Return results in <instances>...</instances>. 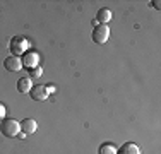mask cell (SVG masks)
Returning <instances> with one entry per match:
<instances>
[{
    "instance_id": "6da1fadb",
    "label": "cell",
    "mask_w": 161,
    "mask_h": 154,
    "mask_svg": "<svg viewBox=\"0 0 161 154\" xmlns=\"http://www.w3.org/2000/svg\"><path fill=\"white\" fill-rule=\"evenodd\" d=\"M0 132H2V135L12 139L16 137L19 132H21V127H19V122L14 120V118H3L2 122H0Z\"/></svg>"
},
{
    "instance_id": "7a4b0ae2",
    "label": "cell",
    "mask_w": 161,
    "mask_h": 154,
    "mask_svg": "<svg viewBox=\"0 0 161 154\" xmlns=\"http://www.w3.org/2000/svg\"><path fill=\"white\" fill-rule=\"evenodd\" d=\"M28 46H29L28 40L22 38V36H16V38L10 40V52H12L14 57H19V55H22V53H26L28 52Z\"/></svg>"
},
{
    "instance_id": "3957f363",
    "label": "cell",
    "mask_w": 161,
    "mask_h": 154,
    "mask_svg": "<svg viewBox=\"0 0 161 154\" xmlns=\"http://www.w3.org/2000/svg\"><path fill=\"white\" fill-rule=\"evenodd\" d=\"M91 38H93V41L96 45H105L106 41H108L110 38V28L106 24H99L94 28L93 34H91Z\"/></svg>"
},
{
    "instance_id": "277c9868",
    "label": "cell",
    "mask_w": 161,
    "mask_h": 154,
    "mask_svg": "<svg viewBox=\"0 0 161 154\" xmlns=\"http://www.w3.org/2000/svg\"><path fill=\"white\" fill-rule=\"evenodd\" d=\"M3 67H5V70H9V72H19L22 69V60L19 58V57L10 55V57H7V58L3 60Z\"/></svg>"
},
{
    "instance_id": "5b68a950",
    "label": "cell",
    "mask_w": 161,
    "mask_h": 154,
    "mask_svg": "<svg viewBox=\"0 0 161 154\" xmlns=\"http://www.w3.org/2000/svg\"><path fill=\"white\" fill-rule=\"evenodd\" d=\"M19 127H21V132L24 134V135H31V134L36 132L38 123H36L34 118H24V120L19 123Z\"/></svg>"
},
{
    "instance_id": "8992f818",
    "label": "cell",
    "mask_w": 161,
    "mask_h": 154,
    "mask_svg": "<svg viewBox=\"0 0 161 154\" xmlns=\"http://www.w3.org/2000/svg\"><path fill=\"white\" fill-rule=\"evenodd\" d=\"M29 96H31V99H34V101H43V99H47V96H48L47 87L41 86V84H36V86L31 87Z\"/></svg>"
},
{
    "instance_id": "52a82bcc",
    "label": "cell",
    "mask_w": 161,
    "mask_h": 154,
    "mask_svg": "<svg viewBox=\"0 0 161 154\" xmlns=\"http://www.w3.org/2000/svg\"><path fill=\"white\" fill-rule=\"evenodd\" d=\"M31 87H33V84H31V79H29V77H21V79L17 80V91L22 92V94L29 92Z\"/></svg>"
},
{
    "instance_id": "ba28073f",
    "label": "cell",
    "mask_w": 161,
    "mask_h": 154,
    "mask_svg": "<svg viewBox=\"0 0 161 154\" xmlns=\"http://www.w3.org/2000/svg\"><path fill=\"white\" fill-rule=\"evenodd\" d=\"M117 154H141V149L137 147L134 142H125Z\"/></svg>"
},
{
    "instance_id": "9c48e42d",
    "label": "cell",
    "mask_w": 161,
    "mask_h": 154,
    "mask_svg": "<svg viewBox=\"0 0 161 154\" xmlns=\"http://www.w3.org/2000/svg\"><path fill=\"white\" fill-rule=\"evenodd\" d=\"M112 17H113V14L110 9H99L96 14V21L101 22V24H106L108 21H112Z\"/></svg>"
},
{
    "instance_id": "30bf717a",
    "label": "cell",
    "mask_w": 161,
    "mask_h": 154,
    "mask_svg": "<svg viewBox=\"0 0 161 154\" xmlns=\"http://www.w3.org/2000/svg\"><path fill=\"white\" fill-rule=\"evenodd\" d=\"M22 65H26V67H36L38 65V53H24V62H22Z\"/></svg>"
},
{
    "instance_id": "8fae6325",
    "label": "cell",
    "mask_w": 161,
    "mask_h": 154,
    "mask_svg": "<svg viewBox=\"0 0 161 154\" xmlns=\"http://www.w3.org/2000/svg\"><path fill=\"white\" fill-rule=\"evenodd\" d=\"M99 154H117V151H115V146L110 144V142L101 144V147H99Z\"/></svg>"
},
{
    "instance_id": "7c38bea8",
    "label": "cell",
    "mask_w": 161,
    "mask_h": 154,
    "mask_svg": "<svg viewBox=\"0 0 161 154\" xmlns=\"http://www.w3.org/2000/svg\"><path fill=\"white\" fill-rule=\"evenodd\" d=\"M3 115H5V108H3V105L0 103V118H3Z\"/></svg>"
},
{
    "instance_id": "4fadbf2b",
    "label": "cell",
    "mask_w": 161,
    "mask_h": 154,
    "mask_svg": "<svg viewBox=\"0 0 161 154\" xmlns=\"http://www.w3.org/2000/svg\"><path fill=\"white\" fill-rule=\"evenodd\" d=\"M153 5H154V9H161V2H159V0H154Z\"/></svg>"
},
{
    "instance_id": "5bb4252c",
    "label": "cell",
    "mask_w": 161,
    "mask_h": 154,
    "mask_svg": "<svg viewBox=\"0 0 161 154\" xmlns=\"http://www.w3.org/2000/svg\"><path fill=\"white\" fill-rule=\"evenodd\" d=\"M53 89H55V87H53V86H52V84H48V87H47V92H52Z\"/></svg>"
}]
</instances>
